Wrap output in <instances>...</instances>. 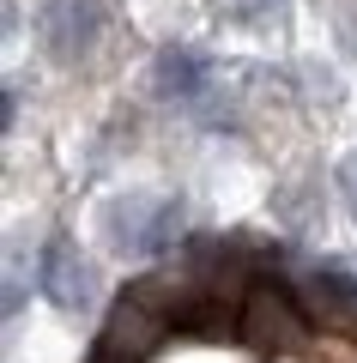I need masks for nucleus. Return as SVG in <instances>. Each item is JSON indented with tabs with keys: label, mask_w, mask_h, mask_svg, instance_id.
Masks as SVG:
<instances>
[{
	"label": "nucleus",
	"mask_w": 357,
	"mask_h": 363,
	"mask_svg": "<svg viewBox=\"0 0 357 363\" xmlns=\"http://www.w3.org/2000/svg\"><path fill=\"white\" fill-rule=\"evenodd\" d=\"M103 230H109V248L128 260H158L176 248L182 236V200L164 194H128L103 212Z\"/></svg>",
	"instance_id": "nucleus-1"
},
{
	"label": "nucleus",
	"mask_w": 357,
	"mask_h": 363,
	"mask_svg": "<svg viewBox=\"0 0 357 363\" xmlns=\"http://www.w3.org/2000/svg\"><path fill=\"white\" fill-rule=\"evenodd\" d=\"M236 333L255 351H297L309 339V303L303 291H291L285 279H255L236 315Z\"/></svg>",
	"instance_id": "nucleus-2"
},
{
	"label": "nucleus",
	"mask_w": 357,
	"mask_h": 363,
	"mask_svg": "<svg viewBox=\"0 0 357 363\" xmlns=\"http://www.w3.org/2000/svg\"><path fill=\"white\" fill-rule=\"evenodd\" d=\"M152 85L164 104H182V109H200L206 121H224L218 116V73L212 61H206L200 49H182V43H170V49H158V67H152Z\"/></svg>",
	"instance_id": "nucleus-3"
},
{
	"label": "nucleus",
	"mask_w": 357,
	"mask_h": 363,
	"mask_svg": "<svg viewBox=\"0 0 357 363\" xmlns=\"http://www.w3.org/2000/svg\"><path fill=\"white\" fill-rule=\"evenodd\" d=\"M31 279H37V291H43L61 315H85L91 303H97V267H91L67 236H49V242H43L37 272H31Z\"/></svg>",
	"instance_id": "nucleus-4"
},
{
	"label": "nucleus",
	"mask_w": 357,
	"mask_h": 363,
	"mask_svg": "<svg viewBox=\"0 0 357 363\" xmlns=\"http://www.w3.org/2000/svg\"><path fill=\"white\" fill-rule=\"evenodd\" d=\"M37 37L55 61H85L103 37V0H37Z\"/></svg>",
	"instance_id": "nucleus-5"
},
{
	"label": "nucleus",
	"mask_w": 357,
	"mask_h": 363,
	"mask_svg": "<svg viewBox=\"0 0 357 363\" xmlns=\"http://www.w3.org/2000/svg\"><path fill=\"white\" fill-rule=\"evenodd\" d=\"M303 285H309V303H321L327 315H357V272L321 260V267L303 272Z\"/></svg>",
	"instance_id": "nucleus-6"
},
{
	"label": "nucleus",
	"mask_w": 357,
	"mask_h": 363,
	"mask_svg": "<svg viewBox=\"0 0 357 363\" xmlns=\"http://www.w3.org/2000/svg\"><path fill=\"white\" fill-rule=\"evenodd\" d=\"M273 6H279V0H230V13L243 18V25H260V18H267Z\"/></svg>",
	"instance_id": "nucleus-7"
},
{
	"label": "nucleus",
	"mask_w": 357,
	"mask_h": 363,
	"mask_svg": "<svg viewBox=\"0 0 357 363\" xmlns=\"http://www.w3.org/2000/svg\"><path fill=\"white\" fill-rule=\"evenodd\" d=\"M339 194H345V206H351V218H357V157L339 164Z\"/></svg>",
	"instance_id": "nucleus-8"
}]
</instances>
